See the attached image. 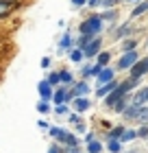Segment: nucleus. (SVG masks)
I'll return each instance as SVG.
<instances>
[{
	"label": "nucleus",
	"mask_w": 148,
	"mask_h": 153,
	"mask_svg": "<svg viewBox=\"0 0 148 153\" xmlns=\"http://www.w3.org/2000/svg\"><path fill=\"white\" fill-rule=\"evenodd\" d=\"M89 94V85H87V81H79L76 85L72 88V92L68 94V99H72V96H87ZM66 99V101H68Z\"/></svg>",
	"instance_id": "obj_5"
},
{
	"label": "nucleus",
	"mask_w": 148,
	"mask_h": 153,
	"mask_svg": "<svg viewBox=\"0 0 148 153\" xmlns=\"http://www.w3.org/2000/svg\"><path fill=\"white\" fill-rule=\"evenodd\" d=\"M135 136H137V131H133V129H124V134H122V138H120V142H129V140H133Z\"/></svg>",
	"instance_id": "obj_19"
},
{
	"label": "nucleus",
	"mask_w": 148,
	"mask_h": 153,
	"mask_svg": "<svg viewBox=\"0 0 148 153\" xmlns=\"http://www.w3.org/2000/svg\"><path fill=\"white\" fill-rule=\"evenodd\" d=\"M96 79H98V83H100V85H105V83H109V81H113V68L105 66V68H102V72L98 74Z\"/></svg>",
	"instance_id": "obj_8"
},
{
	"label": "nucleus",
	"mask_w": 148,
	"mask_h": 153,
	"mask_svg": "<svg viewBox=\"0 0 148 153\" xmlns=\"http://www.w3.org/2000/svg\"><path fill=\"white\" fill-rule=\"evenodd\" d=\"M133 103H137V105H144V103H148V85L142 88L139 92H135V96H133Z\"/></svg>",
	"instance_id": "obj_11"
},
{
	"label": "nucleus",
	"mask_w": 148,
	"mask_h": 153,
	"mask_svg": "<svg viewBox=\"0 0 148 153\" xmlns=\"http://www.w3.org/2000/svg\"><path fill=\"white\" fill-rule=\"evenodd\" d=\"M37 109H39L41 114H46V112H48V109H50V107H48V103H46V101H39V105H37Z\"/></svg>",
	"instance_id": "obj_30"
},
{
	"label": "nucleus",
	"mask_w": 148,
	"mask_h": 153,
	"mask_svg": "<svg viewBox=\"0 0 148 153\" xmlns=\"http://www.w3.org/2000/svg\"><path fill=\"white\" fill-rule=\"evenodd\" d=\"M102 29V18L100 16H91L87 20H83V22L79 24V31H81V35H98Z\"/></svg>",
	"instance_id": "obj_1"
},
{
	"label": "nucleus",
	"mask_w": 148,
	"mask_h": 153,
	"mask_svg": "<svg viewBox=\"0 0 148 153\" xmlns=\"http://www.w3.org/2000/svg\"><path fill=\"white\" fill-rule=\"evenodd\" d=\"M144 74H148V55L142 57V59H137L133 68H129V76H131V79H135V81H139Z\"/></svg>",
	"instance_id": "obj_2"
},
{
	"label": "nucleus",
	"mask_w": 148,
	"mask_h": 153,
	"mask_svg": "<svg viewBox=\"0 0 148 153\" xmlns=\"http://www.w3.org/2000/svg\"><path fill=\"white\" fill-rule=\"evenodd\" d=\"M135 46H137V42H135V39H124V42H122V48H124V53H129V51H135Z\"/></svg>",
	"instance_id": "obj_20"
},
{
	"label": "nucleus",
	"mask_w": 148,
	"mask_h": 153,
	"mask_svg": "<svg viewBox=\"0 0 148 153\" xmlns=\"http://www.w3.org/2000/svg\"><path fill=\"white\" fill-rule=\"evenodd\" d=\"M54 112H57V114H66V112H68V105H66V103H61V105H57Z\"/></svg>",
	"instance_id": "obj_31"
},
{
	"label": "nucleus",
	"mask_w": 148,
	"mask_h": 153,
	"mask_svg": "<svg viewBox=\"0 0 148 153\" xmlns=\"http://www.w3.org/2000/svg\"><path fill=\"white\" fill-rule=\"evenodd\" d=\"M126 105H129V101H126V96H124V99H120L116 105H113V109H116V112H124Z\"/></svg>",
	"instance_id": "obj_22"
},
{
	"label": "nucleus",
	"mask_w": 148,
	"mask_h": 153,
	"mask_svg": "<svg viewBox=\"0 0 148 153\" xmlns=\"http://www.w3.org/2000/svg\"><path fill=\"white\" fill-rule=\"evenodd\" d=\"M85 2H87V0H72V4H74V7H83Z\"/></svg>",
	"instance_id": "obj_33"
},
{
	"label": "nucleus",
	"mask_w": 148,
	"mask_h": 153,
	"mask_svg": "<svg viewBox=\"0 0 148 153\" xmlns=\"http://www.w3.org/2000/svg\"><path fill=\"white\" fill-rule=\"evenodd\" d=\"M87 107H89V101L85 99V96H76L74 99V109L76 112H85Z\"/></svg>",
	"instance_id": "obj_13"
},
{
	"label": "nucleus",
	"mask_w": 148,
	"mask_h": 153,
	"mask_svg": "<svg viewBox=\"0 0 148 153\" xmlns=\"http://www.w3.org/2000/svg\"><path fill=\"white\" fill-rule=\"evenodd\" d=\"M129 2H135V0H129Z\"/></svg>",
	"instance_id": "obj_37"
},
{
	"label": "nucleus",
	"mask_w": 148,
	"mask_h": 153,
	"mask_svg": "<svg viewBox=\"0 0 148 153\" xmlns=\"http://www.w3.org/2000/svg\"><path fill=\"white\" fill-rule=\"evenodd\" d=\"M109 59H111V53H107V51H100V55H98V61L96 64H100L102 68L109 64Z\"/></svg>",
	"instance_id": "obj_18"
},
{
	"label": "nucleus",
	"mask_w": 148,
	"mask_h": 153,
	"mask_svg": "<svg viewBox=\"0 0 148 153\" xmlns=\"http://www.w3.org/2000/svg\"><path fill=\"white\" fill-rule=\"evenodd\" d=\"M52 99H54V103H57V105H61V103H66V99H68V92H66V88H59L57 92L52 94Z\"/></svg>",
	"instance_id": "obj_16"
},
{
	"label": "nucleus",
	"mask_w": 148,
	"mask_h": 153,
	"mask_svg": "<svg viewBox=\"0 0 148 153\" xmlns=\"http://www.w3.org/2000/svg\"><path fill=\"white\" fill-rule=\"evenodd\" d=\"M91 39H94V35H81V37H79V42H76V46H79V48H85Z\"/></svg>",
	"instance_id": "obj_21"
},
{
	"label": "nucleus",
	"mask_w": 148,
	"mask_h": 153,
	"mask_svg": "<svg viewBox=\"0 0 148 153\" xmlns=\"http://www.w3.org/2000/svg\"><path fill=\"white\" fill-rule=\"evenodd\" d=\"M139 109H142V105L133 103V105H129V109H124V116L129 118V120H137V116H139Z\"/></svg>",
	"instance_id": "obj_10"
},
{
	"label": "nucleus",
	"mask_w": 148,
	"mask_h": 153,
	"mask_svg": "<svg viewBox=\"0 0 148 153\" xmlns=\"http://www.w3.org/2000/svg\"><path fill=\"white\" fill-rule=\"evenodd\" d=\"M61 81L63 83H70V81H72V74H70L68 70H61Z\"/></svg>",
	"instance_id": "obj_29"
},
{
	"label": "nucleus",
	"mask_w": 148,
	"mask_h": 153,
	"mask_svg": "<svg viewBox=\"0 0 148 153\" xmlns=\"http://www.w3.org/2000/svg\"><path fill=\"white\" fill-rule=\"evenodd\" d=\"M137 136H139V138H148V123H146V125H142V127H139Z\"/></svg>",
	"instance_id": "obj_28"
},
{
	"label": "nucleus",
	"mask_w": 148,
	"mask_h": 153,
	"mask_svg": "<svg viewBox=\"0 0 148 153\" xmlns=\"http://www.w3.org/2000/svg\"><path fill=\"white\" fill-rule=\"evenodd\" d=\"M129 33H131V24H129V22H124L122 26H118V29H116L113 39H122L124 35H129Z\"/></svg>",
	"instance_id": "obj_12"
},
{
	"label": "nucleus",
	"mask_w": 148,
	"mask_h": 153,
	"mask_svg": "<svg viewBox=\"0 0 148 153\" xmlns=\"http://www.w3.org/2000/svg\"><path fill=\"white\" fill-rule=\"evenodd\" d=\"M87 149H89V153H100V144H98L96 140H91V142L87 144Z\"/></svg>",
	"instance_id": "obj_25"
},
{
	"label": "nucleus",
	"mask_w": 148,
	"mask_h": 153,
	"mask_svg": "<svg viewBox=\"0 0 148 153\" xmlns=\"http://www.w3.org/2000/svg\"><path fill=\"white\" fill-rule=\"evenodd\" d=\"M13 9H15V0H0V20L7 18Z\"/></svg>",
	"instance_id": "obj_7"
},
{
	"label": "nucleus",
	"mask_w": 148,
	"mask_h": 153,
	"mask_svg": "<svg viewBox=\"0 0 148 153\" xmlns=\"http://www.w3.org/2000/svg\"><path fill=\"white\" fill-rule=\"evenodd\" d=\"M116 2H118V0H100V4H102V7H113Z\"/></svg>",
	"instance_id": "obj_32"
},
{
	"label": "nucleus",
	"mask_w": 148,
	"mask_h": 153,
	"mask_svg": "<svg viewBox=\"0 0 148 153\" xmlns=\"http://www.w3.org/2000/svg\"><path fill=\"white\" fill-rule=\"evenodd\" d=\"M118 85H120L118 81H109V83H105V85H100V88L96 90V96H100V99H105V96H109V94L113 92V90H116Z\"/></svg>",
	"instance_id": "obj_6"
},
{
	"label": "nucleus",
	"mask_w": 148,
	"mask_h": 153,
	"mask_svg": "<svg viewBox=\"0 0 148 153\" xmlns=\"http://www.w3.org/2000/svg\"><path fill=\"white\" fill-rule=\"evenodd\" d=\"M100 18H102V20H107V22H111V24H116V20H118V11H116V9H107Z\"/></svg>",
	"instance_id": "obj_17"
},
{
	"label": "nucleus",
	"mask_w": 148,
	"mask_h": 153,
	"mask_svg": "<svg viewBox=\"0 0 148 153\" xmlns=\"http://www.w3.org/2000/svg\"><path fill=\"white\" fill-rule=\"evenodd\" d=\"M83 57H85V53H83V48H70V59L74 61V64H79V61H83Z\"/></svg>",
	"instance_id": "obj_15"
},
{
	"label": "nucleus",
	"mask_w": 148,
	"mask_h": 153,
	"mask_svg": "<svg viewBox=\"0 0 148 153\" xmlns=\"http://www.w3.org/2000/svg\"><path fill=\"white\" fill-rule=\"evenodd\" d=\"M48 153H61V151H59V147H57V144H52V147H50V151H48Z\"/></svg>",
	"instance_id": "obj_35"
},
{
	"label": "nucleus",
	"mask_w": 148,
	"mask_h": 153,
	"mask_svg": "<svg viewBox=\"0 0 148 153\" xmlns=\"http://www.w3.org/2000/svg\"><path fill=\"white\" fill-rule=\"evenodd\" d=\"M148 11V0H144V2H139L135 9L131 11V18H139V16H144V13Z\"/></svg>",
	"instance_id": "obj_14"
},
{
	"label": "nucleus",
	"mask_w": 148,
	"mask_h": 153,
	"mask_svg": "<svg viewBox=\"0 0 148 153\" xmlns=\"http://www.w3.org/2000/svg\"><path fill=\"white\" fill-rule=\"evenodd\" d=\"M48 81H50V85L61 83V72H50V74H48Z\"/></svg>",
	"instance_id": "obj_23"
},
{
	"label": "nucleus",
	"mask_w": 148,
	"mask_h": 153,
	"mask_svg": "<svg viewBox=\"0 0 148 153\" xmlns=\"http://www.w3.org/2000/svg\"><path fill=\"white\" fill-rule=\"evenodd\" d=\"M100 48H102V39H100V37H94L85 48H83V53H85L87 59H94V57L100 55Z\"/></svg>",
	"instance_id": "obj_3"
},
{
	"label": "nucleus",
	"mask_w": 148,
	"mask_h": 153,
	"mask_svg": "<svg viewBox=\"0 0 148 153\" xmlns=\"http://www.w3.org/2000/svg\"><path fill=\"white\" fill-rule=\"evenodd\" d=\"M107 149H109L111 153H118V151H120V142H118V140H109V147H107Z\"/></svg>",
	"instance_id": "obj_26"
},
{
	"label": "nucleus",
	"mask_w": 148,
	"mask_h": 153,
	"mask_svg": "<svg viewBox=\"0 0 148 153\" xmlns=\"http://www.w3.org/2000/svg\"><path fill=\"white\" fill-rule=\"evenodd\" d=\"M70 44H72V37H70V35H63V39H61V48H70Z\"/></svg>",
	"instance_id": "obj_27"
},
{
	"label": "nucleus",
	"mask_w": 148,
	"mask_h": 153,
	"mask_svg": "<svg viewBox=\"0 0 148 153\" xmlns=\"http://www.w3.org/2000/svg\"><path fill=\"white\" fill-rule=\"evenodd\" d=\"M68 153H81V151H79V147H70Z\"/></svg>",
	"instance_id": "obj_36"
},
{
	"label": "nucleus",
	"mask_w": 148,
	"mask_h": 153,
	"mask_svg": "<svg viewBox=\"0 0 148 153\" xmlns=\"http://www.w3.org/2000/svg\"><path fill=\"white\" fill-rule=\"evenodd\" d=\"M39 94H41V101H48L52 96V85H50V81H39Z\"/></svg>",
	"instance_id": "obj_9"
},
{
	"label": "nucleus",
	"mask_w": 148,
	"mask_h": 153,
	"mask_svg": "<svg viewBox=\"0 0 148 153\" xmlns=\"http://www.w3.org/2000/svg\"><path fill=\"white\" fill-rule=\"evenodd\" d=\"M87 4L89 7H98V4H100V0H87Z\"/></svg>",
	"instance_id": "obj_34"
},
{
	"label": "nucleus",
	"mask_w": 148,
	"mask_h": 153,
	"mask_svg": "<svg viewBox=\"0 0 148 153\" xmlns=\"http://www.w3.org/2000/svg\"><path fill=\"white\" fill-rule=\"evenodd\" d=\"M122 134H124V127H116L113 131L109 134V140H116V138H122Z\"/></svg>",
	"instance_id": "obj_24"
},
{
	"label": "nucleus",
	"mask_w": 148,
	"mask_h": 153,
	"mask_svg": "<svg viewBox=\"0 0 148 153\" xmlns=\"http://www.w3.org/2000/svg\"><path fill=\"white\" fill-rule=\"evenodd\" d=\"M139 57H137V53L135 51H129V53H124L122 57H120V61H118V68L120 70H126V68H133L135 66V61H137Z\"/></svg>",
	"instance_id": "obj_4"
}]
</instances>
